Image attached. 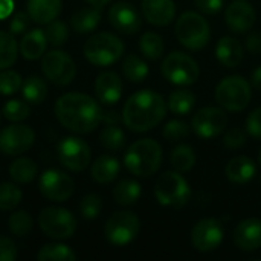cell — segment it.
Returning <instances> with one entry per match:
<instances>
[{"mask_svg": "<svg viewBox=\"0 0 261 261\" xmlns=\"http://www.w3.org/2000/svg\"><path fill=\"white\" fill-rule=\"evenodd\" d=\"M162 75L176 86H191L199 80L200 67L197 61L185 52H171L161 66Z\"/></svg>", "mask_w": 261, "mask_h": 261, "instance_id": "8", "label": "cell"}, {"mask_svg": "<svg viewBox=\"0 0 261 261\" xmlns=\"http://www.w3.org/2000/svg\"><path fill=\"white\" fill-rule=\"evenodd\" d=\"M161 162L162 148L159 142L150 138H144L133 142L124 156V165L128 173L142 179L153 176L159 170Z\"/></svg>", "mask_w": 261, "mask_h": 261, "instance_id": "3", "label": "cell"}, {"mask_svg": "<svg viewBox=\"0 0 261 261\" xmlns=\"http://www.w3.org/2000/svg\"><path fill=\"white\" fill-rule=\"evenodd\" d=\"M37 258L40 261H75L76 260V255L66 245H61V243H47V245H44L38 251Z\"/></svg>", "mask_w": 261, "mask_h": 261, "instance_id": "36", "label": "cell"}, {"mask_svg": "<svg viewBox=\"0 0 261 261\" xmlns=\"http://www.w3.org/2000/svg\"><path fill=\"white\" fill-rule=\"evenodd\" d=\"M167 115V102L154 90L144 89L133 93L122 109V122L135 133L158 127Z\"/></svg>", "mask_w": 261, "mask_h": 261, "instance_id": "2", "label": "cell"}, {"mask_svg": "<svg viewBox=\"0 0 261 261\" xmlns=\"http://www.w3.org/2000/svg\"><path fill=\"white\" fill-rule=\"evenodd\" d=\"M174 34L177 41L190 50L203 49L211 38L210 23L200 12L194 11H187L177 18Z\"/></svg>", "mask_w": 261, "mask_h": 261, "instance_id": "4", "label": "cell"}, {"mask_svg": "<svg viewBox=\"0 0 261 261\" xmlns=\"http://www.w3.org/2000/svg\"><path fill=\"white\" fill-rule=\"evenodd\" d=\"M122 121V113H118L116 110H102V122L107 125H118Z\"/></svg>", "mask_w": 261, "mask_h": 261, "instance_id": "51", "label": "cell"}, {"mask_svg": "<svg viewBox=\"0 0 261 261\" xmlns=\"http://www.w3.org/2000/svg\"><path fill=\"white\" fill-rule=\"evenodd\" d=\"M154 196L159 205L170 208H182L191 196V188L182 173L173 170L159 176L154 185Z\"/></svg>", "mask_w": 261, "mask_h": 261, "instance_id": "5", "label": "cell"}, {"mask_svg": "<svg viewBox=\"0 0 261 261\" xmlns=\"http://www.w3.org/2000/svg\"><path fill=\"white\" fill-rule=\"evenodd\" d=\"M260 164H261V151H260Z\"/></svg>", "mask_w": 261, "mask_h": 261, "instance_id": "55", "label": "cell"}, {"mask_svg": "<svg viewBox=\"0 0 261 261\" xmlns=\"http://www.w3.org/2000/svg\"><path fill=\"white\" fill-rule=\"evenodd\" d=\"M225 21L232 32H248L255 23V9L248 0H234L225 11Z\"/></svg>", "mask_w": 261, "mask_h": 261, "instance_id": "18", "label": "cell"}, {"mask_svg": "<svg viewBox=\"0 0 261 261\" xmlns=\"http://www.w3.org/2000/svg\"><path fill=\"white\" fill-rule=\"evenodd\" d=\"M46 46L47 38L44 31L32 29L23 35V40L20 41V52L26 60H38L46 52Z\"/></svg>", "mask_w": 261, "mask_h": 261, "instance_id": "25", "label": "cell"}, {"mask_svg": "<svg viewBox=\"0 0 261 261\" xmlns=\"http://www.w3.org/2000/svg\"><path fill=\"white\" fill-rule=\"evenodd\" d=\"M21 76L14 70H3L0 73V93L2 95H14L21 89Z\"/></svg>", "mask_w": 261, "mask_h": 261, "instance_id": "44", "label": "cell"}, {"mask_svg": "<svg viewBox=\"0 0 261 261\" xmlns=\"http://www.w3.org/2000/svg\"><path fill=\"white\" fill-rule=\"evenodd\" d=\"M251 84H252L254 89H257V90L261 92V66H258L252 72V75H251Z\"/></svg>", "mask_w": 261, "mask_h": 261, "instance_id": "53", "label": "cell"}, {"mask_svg": "<svg viewBox=\"0 0 261 261\" xmlns=\"http://www.w3.org/2000/svg\"><path fill=\"white\" fill-rule=\"evenodd\" d=\"M257 174L255 162L248 156H236L225 167V176L229 182L243 185L251 182Z\"/></svg>", "mask_w": 261, "mask_h": 261, "instance_id": "22", "label": "cell"}, {"mask_svg": "<svg viewBox=\"0 0 261 261\" xmlns=\"http://www.w3.org/2000/svg\"><path fill=\"white\" fill-rule=\"evenodd\" d=\"M141 229V222L136 214L130 211L113 213L104 228L106 239L115 246H125L132 243Z\"/></svg>", "mask_w": 261, "mask_h": 261, "instance_id": "10", "label": "cell"}, {"mask_svg": "<svg viewBox=\"0 0 261 261\" xmlns=\"http://www.w3.org/2000/svg\"><path fill=\"white\" fill-rule=\"evenodd\" d=\"M234 245L245 252H252L260 249L261 220L258 219L242 220L234 229Z\"/></svg>", "mask_w": 261, "mask_h": 261, "instance_id": "19", "label": "cell"}, {"mask_svg": "<svg viewBox=\"0 0 261 261\" xmlns=\"http://www.w3.org/2000/svg\"><path fill=\"white\" fill-rule=\"evenodd\" d=\"M40 229L50 239L66 240L76 231V220L72 213L64 208H44L38 216Z\"/></svg>", "mask_w": 261, "mask_h": 261, "instance_id": "9", "label": "cell"}, {"mask_svg": "<svg viewBox=\"0 0 261 261\" xmlns=\"http://www.w3.org/2000/svg\"><path fill=\"white\" fill-rule=\"evenodd\" d=\"M170 164H171L173 170H176L179 173L191 171L193 167L196 165V153H194L193 147H190L187 144H180L176 148H173L171 156H170Z\"/></svg>", "mask_w": 261, "mask_h": 261, "instance_id": "30", "label": "cell"}, {"mask_svg": "<svg viewBox=\"0 0 261 261\" xmlns=\"http://www.w3.org/2000/svg\"><path fill=\"white\" fill-rule=\"evenodd\" d=\"M122 73L132 83H141L148 76V66L142 58L135 54H130L122 63Z\"/></svg>", "mask_w": 261, "mask_h": 261, "instance_id": "33", "label": "cell"}, {"mask_svg": "<svg viewBox=\"0 0 261 261\" xmlns=\"http://www.w3.org/2000/svg\"><path fill=\"white\" fill-rule=\"evenodd\" d=\"M110 24L122 34H135L141 29L142 20L138 9L127 2H118L109 9Z\"/></svg>", "mask_w": 261, "mask_h": 261, "instance_id": "17", "label": "cell"}, {"mask_svg": "<svg viewBox=\"0 0 261 261\" xmlns=\"http://www.w3.org/2000/svg\"><path fill=\"white\" fill-rule=\"evenodd\" d=\"M246 132L252 138L261 139V107L252 110L249 116L246 118Z\"/></svg>", "mask_w": 261, "mask_h": 261, "instance_id": "46", "label": "cell"}, {"mask_svg": "<svg viewBox=\"0 0 261 261\" xmlns=\"http://www.w3.org/2000/svg\"><path fill=\"white\" fill-rule=\"evenodd\" d=\"M124 54V43L119 37L110 32H99L92 35L84 44V57L95 66H110L116 63Z\"/></svg>", "mask_w": 261, "mask_h": 261, "instance_id": "7", "label": "cell"}, {"mask_svg": "<svg viewBox=\"0 0 261 261\" xmlns=\"http://www.w3.org/2000/svg\"><path fill=\"white\" fill-rule=\"evenodd\" d=\"M95 93L99 102L106 106L116 104L122 96V81L115 72H102L95 81Z\"/></svg>", "mask_w": 261, "mask_h": 261, "instance_id": "21", "label": "cell"}, {"mask_svg": "<svg viewBox=\"0 0 261 261\" xmlns=\"http://www.w3.org/2000/svg\"><path fill=\"white\" fill-rule=\"evenodd\" d=\"M139 49L148 60H158L164 55L165 43L164 38L156 32H145L139 40Z\"/></svg>", "mask_w": 261, "mask_h": 261, "instance_id": "34", "label": "cell"}, {"mask_svg": "<svg viewBox=\"0 0 261 261\" xmlns=\"http://www.w3.org/2000/svg\"><path fill=\"white\" fill-rule=\"evenodd\" d=\"M31 113V109L26 102L20 101V99H11L5 104L3 107V115L8 121L12 122H20L24 121Z\"/></svg>", "mask_w": 261, "mask_h": 261, "instance_id": "41", "label": "cell"}, {"mask_svg": "<svg viewBox=\"0 0 261 261\" xmlns=\"http://www.w3.org/2000/svg\"><path fill=\"white\" fill-rule=\"evenodd\" d=\"M142 15L154 26H167L176 17L174 0H142Z\"/></svg>", "mask_w": 261, "mask_h": 261, "instance_id": "20", "label": "cell"}, {"mask_svg": "<svg viewBox=\"0 0 261 261\" xmlns=\"http://www.w3.org/2000/svg\"><path fill=\"white\" fill-rule=\"evenodd\" d=\"M188 133H190V125L180 119H173V121L167 122L162 130L164 138L170 142L182 141L188 136Z\"/></svg>", "mask_w": 261, "mask_h": 261, "instance_id": "42", "label": "cell"}, {"mask_svg": "<svg viewBox=\"0 0 261 261\" xmlns=\"http://www.w3.org/2000/svg\"><path fill=\"white\" fill-rule=\"evenodd\" d=\"M216 57L225 67H237L243 60V46L234 37H222L216 46Z\"/></svg>", "mask_w": 261, "mask_h": 261, "instance_id": "23", "label": "cell"}, {"mask_svg": "<svg viewBox=\"0 0 261 261\" xmlns=\"http://www.w3.org/2000/svg\"><path fill=\"white\" fill-rule=\"evenodd\" d=\"M121 165L119 161L113 156H101L98 158L90 168L92 179L98 184H110L113 182L119 174Z\"/></svg>", "mask_w": 261, "mask_h": 261, "instance_id": "26", "label": "cell"}, {"mask_svg": "<svg viewBox=\"0 0 261 261\" xmlns=\"http://www.w3.org/2000/svg\"><path fill=\"white\" fill-rule=\"evenodd\" d=\"M58 158L63 167L70 171L80 173L90 164V147L86 141L76 136H67L58 144Z\"/></svg>", "mask_w": 261, "mask_h": 261, "instance_id": "12", "label": "cell"}, {"mask_svg": "<svg viewBox=\"0 0 261 261\" xmlns=\"http://www.w3.org/2000/svg\"><path fill=\"white\" fill-rule=\"evenodd\" d=\"M194 5L202 14L213 15L223 8V0H194Z\"/></svg>", "mask_w": 261, "mask_h": 261, "instance_id": "48", "label": "cell"}, {"mask_svg": "<svg viewBox=\"0 0 261 261\" xmlns=\"http://www.w3.org/2000/svg\"><path fill=\"white\" fill-rule=\"evenodd\" d=\"M61 12V0H28V15L38 24H47Z\"/></svg>", "mask_w": 261, "mask_h": 261, "instance_id": "24", "label": "cell"}, {"mask_svg": "<svg viewBox=\"0 0 261 261\" xmlns=\"http://www.w3.org/2000/svg\"><path fill=\"white\" fill-rule=\"evenodd\" d=\"M9 231L15 237H26L32 231V217L26 211H15L9 217Z\"/></svg>", "mask_w": 261, "mask_h": 261, "instance_id": "39", "label": "cell"}, {"mask_svg": "<svg viewBox=\"0 0 261 261\" xmlns=\"http://www.w3.org/2000/svg\"><path fill=\"white\" fill-rule=\"evenodd\" d=\"M246 49L251 54L258 55L261 54V34L260 32H251L246 38Z\"/></svg>", "mask_w": 261, "mask_h": 261, "instance_id": "50", "label": "cell"}, {"mask_svg": "<svg viewBox=\"0 0 261 261\" xmlns=\"http://www.w3.org/2000/svg\"><path fill=\"white\" fill-rule=\"evenodd\" d=\"M99 21H101V11L96 6L83 8V9L76 11L70 18L73 31L78 34H89V32L95 31L96 26L99 24Z\"/></svg>", "mask_w": 261, "mask_h": 261, "instance_id": "27", "label": "cell"}, {"mask_svg": "<svg viewBox=\"0 0 261 261\" xmlns=\"http://www.w3.org/2000/svg\"><path fill=\"white\" fill-rule=\"evenodd\" d=\"M226 125L228 116L225 113V109L219 107H203L191 119L193 132L203 139H211L222 135Z\"/></svg>", "mask_w": 261, "mask_h": 261, "instance_id": "13", "label": "cell"}, {"mask_svg": "<svg viewBox=\"0 0 261 261\" xmlns=\"http://www.w3.org/2000/svg\"><path fill=\"white\" fill-rule=\"evenodd\" d=\"M99 142L104 148H107L110 151H116L124 147L125 135H124L122 128H119L118 125H107L99 135Z\"/></svg>", "mask_w": 261, "mask_h": 261, "instance_id": "38", "label": "cell"}, {"mask_svg": "<svg viewBox=\"0 0 261 261\" xmlns=\"http://www.w3.org/2000/svg\"><path fill=\"white\" fill-rule=\"evenodd\" d=\"M84 2H87L89 5L96 6V8H102V6H104V5H107L110 0H84Z\"/></svg>", "mask_w": 261, "mask_h": 261, "instance_id": "54", "label": "cell"}, {"mask_svg": "<svg viewBox=\"0 0 261 261\" xmlns=\"http://www.w3.org/2000/svg\"><path fill=\"white\" fill-rule=\"evenodd\" d=\"M12 9H14V2L12 0H0V20L9 17Z\"/></svg>", "mask_w": 261, "mask_h": 261, "instance_id": "52", "label": "cell"}, {"mask_svg": "<svg viewBox=\"0 0 261 261\" xmlns=\"http://www.w3.org/2000/svg\"><path fill=\"white\" fill-rule=\"evenodd\" d=\"M15 258H17L15 243L8 237L0 236V261H14Z\"/></svg>", "mask_w": 261, "mask_h": 261, "instance_id": "47", "label": "cell"}, {"mask_svg": "<svg viewBox=\"0 0 261 261\" xmlns=\"http://www.w3.org/2000/svg\"><path fill=\"white\" fill-rule=\"evenodd\" d=\"M223 237H225V231H223L222 222L217 219H213V217L199 220L191 231L193 246L199 252L216 251L222 245Z\"/></svg>", "mask_w": 261, "mask_h": 261, "instance_id": "14", "label": "cell"}, {"mask_svg": "<svg viewBox=\"0 0 261 261\" xmlns=\"http://www.w3.org/2000/svg\"><path fill=\"white\" fill-rule=\"evenodd\" d=\"M23 193L15 184H0V211H11L21 202Z\"/></svg>", "mask_w": 261, "mask_h": 261, "instance_id": "37", "label": "cell"}, {"mask_svg": "<svg viewBox=\"0 0 261 261\" xmlns=\"http://www.w3.org/2000/svg\"><path fill=\"white\" fill-rule=\"evenodd\" d=\"M102 210V200L98 194H87L80 202V213L84 219L93 220Z\"/></svg>", "mask_w": 261, "mask_h": 261, "instance_id": "43", "label": "cell"}, {"mask_svg": "<svg viewBox=\"0 0 261 261\" xmlns=\"http://www.w3.org/2000/svg\"><path fill=\"white\" fill-rule=\"evenodd\" d=\"M194 104H196V96L188 89H177V90H174L170 95L168 102H167L170 112L174 113V115H179V116L188 115L193 110Z\"/></svg>", "mask_w": 261, "mask_h": 261, "instance_id": "29", "label": "cell"}, {"mask_svg": "<svg viewBox=\"0 0 261 261\" xmlns=\"http://www.w3.org/2000/svg\"><path fill=\"white\" fill-rule=\"evenodd\" d=\"M55 116L67 130L86 135L93 132L102 121V109L89 95L66 93L55 104Z\"/></svg>", "mask_w": 261, "mask_h": 261, "instance_id": "1", "label": "cell"}, {"mask_svg": "<svg viewBox=\"0 0 261 261\" xmlns=\"http://www.w3.org/2000/svg\"><path fill=\"white\" fill-rule=\"evenodd\" d=\"M75 184L70 176L58 170H47L40 177V193L50 202H66L72 197Z\"/></svg>", "mask_w": 261, "mask_h": 261, "instance_id": "15", "label": "cell"}, {"mask_svg": "<svg viewBox=\"0 0 261 261\" xmlns=\"http://www.w3.org/2000/svg\"><path fill=\"white\" fill-rule=\"evenodd\" d=\"M18 46L12 32L0 31V70L8 69L17 60Z\"/></svg>", "mask_w": 261, "mask_h": 261, "instance_id": "35", "label": "cell"}, {"mask_svg": "<svg viewBox=\"0 0 261 261\" xmlns=\"http://www.w3.org/2000/svg\"><path fill=\"white\" fill-rule=\"evenodd\" d=\"M35 141V135L28 125H9L0 132V151L6 156H18L28 151Z\"/></svg>", "mask_w": 261, "mask_h": 261, "instance_id": "16", "label": "cell"}, {"mask_svg": "<svg viewBox=\"0 0 261 261\" xmlns=\"http://www.w3.org/2000/svg\"><path fill=\"white\" fill-rule=\"evenodd\" d=\"M246 142V133L242 130V128H229L226 133H225V138H223V144L231 148V150H236V148H240L243 147Z\"/></svg>", "mask_w": 261, "mask_h": 261, "instance_id": "45", "label": "cell"}, {"mask_svg": "<svg viewBox=\"0 0 261 261\" xmlns=\"http://www.w3.org/2000/svg\"><path fill=\"white\" fill-rule=\"evenodd\" d=\"M46 38H47V43L58 47V46H63L67 38H69V29H67V24L63 23V21H58V20H52L46 31Z\"/></svg>", "mask_w": 261, "mask_h": 261, "instance_id": "40", "label": "cell"}, {"mask_svg": "<svg viewBox=\"0 0 261 261\" xmlns=\"http://www.w3.org/2000/svg\"><path fill=\"white\" fill-rule=\"evenodd\" d=\"M142 194V187L133 179H124L113 188V199L118 205L130 206L139 200Z\"/></svg>", "mask_w": 261, "mask_h": 261, "instance_id": "28", "label": "cell"}, {"mask_svg": "<svg viewBox=\"0 0 261 261\" xmlns=\"http://www.w3.org/2000/svg\"><path fill=\"white\" fill-rule=\"evenodd\" d=\"M11 179L17 184H29L37 176V165L29 158H20L14 161L9 167Z\"/></svg>", "mask_w": 261, "mask_h": 261, "instance_id": "32", "label": "cell"}, {"mask_svg": "<svg viewBox=\"0 0 261 261\" xmlns=\"http://www.w3.org/2000/svg\"><path fill=\"white\" fill-rule=\"evenodd\" d=\"M251 98V84L242 75L226 76L216 87V101L228 112H242L249 106Z\"/></svg>", "mask_w": 261, "mask_h": 261, "instance_id": "6", "label": "cell"}, {"mask_svg": "<svg viewBox=\"0 0 261 261\" xmlns=\"http://www.w3.org/2000/svg\"><path fill=\"white\" fill-rule=\"evenodd\" d=\"M21 95L31 104H41L47 96V86L40 76H28L21 84Z\"/></svg>", "mask_w": 261, "mask_h": 261, "instance_id": "31", "label": "cell"}, {"mask_svg": "<svg viewBox=\"0 0 261 261\" xmlns=\"http://www.w3.org/2000/svg\"><path fill=\"white\" fill-rule=\"evenodd\" d=\"M41 70L44 76L58 86H67L73 81L76 67L73 60L63 50H50L41 60Z\"/></svg>", "mask_w": 261, "mask_h": 261, "instance_id": "11", "label": "cell"}, {"mask_svg": "<svg viewBox=\"0 0 261 261\" xmlns=\"http://www.w3.org/2000/svg\"><path fill=\"white\" fill-rule=\"evenodd\" d=\"M28 28H29V15L28 14L18 12L9 21V32H12V34H23Z\"/></svg>", "mask_w": 261, "mask_h": 261, "instance_id": "49", "label": "cell"}]
</instances>
